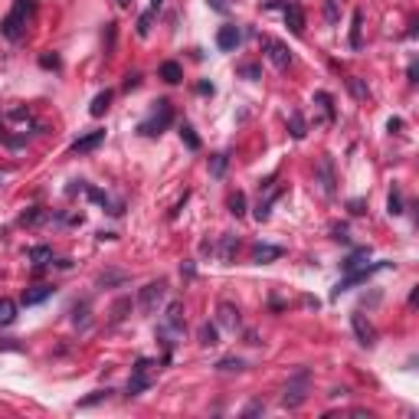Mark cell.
I'll return each instance as SVG.
<instances>
[{
    "label": "cell",
    "instance_id": "cell-1",
    "mask_svg": "<svg viewBox=\"0 0 419 419\" xmlns=\"http://www.w3.org/2000/svg\"><path fill=\"white\" fill-rule=\"evenodd\" d=\"M30 13H33V0H17L13 10L0 20V33L7 36V40H20V36L26 33V20H30Z\"/></svg>",
    "mask_w": 419,
    "mask_h": 419
},
{
    "label": "cell",
    "instance_id": "cell-2",
    "mask_svg": "<svg viewBox=\"0 0 419 419\" xmlns=\"http://www.w3.org/2000/svg\"><path fill=\"white\" fill-rule=\"evenodd\" d=\"M171 121H174L171 102H167V99H157L155 108H151V115H147V118L138 125V131H141L145 138H157L164 128H167V125H171Z\"/></svg>",
    "mask_w": 419,
    "mask_h": 419
},
{
    "label": "cell",
    "instance_id": "cell-3",
    "mask_svg": "<svg viewBox=\"0 0 419 419\" xmlns=\"http://www.w3.org/2000/svg\"><path fill=\"white\" fill-rule=\"evenodd\" d=\"M155 374H157V364L155 360H147V357H141L131 367V376H128V396H138V393H145L147 386L155 384Z\"/></svg>",
    "mask_w": 419,
    "mask_h": 419
},
{
    "label": "cell",
    "instance_id": "cell-4",
    "mask_svg": "<svg viewBox=\"0 0 419 419\" xmlns=\"http://www.w3.org/2000/svg\"><path fill=\"white\" fill-rule=\"evenodd\" d=\"M308 370H298V374L289 380V386H285V396H282V406H289V410H298L301 403L308 400Z\"/></svg>",
    "mask_w": 419,
    "mask_h": 419
},
{
    "label": "cell",
    "instance_id": "cell-5",
    "mask_svg": "<svg viewBox=\"0 0 419 419\" xmlns=\"http://www.w3.org/2000/svg\"><path fill=\"white\" fill-rule=\"evenodd\" d=\"M164 295H167V285H164V282H151V285H145V289L138 291V308L145 311V315H155V311L161 308Z\"/></svg>",
    "mask_w": 419,
    "mask_h": 419
},
{
    "label": "cell",
    "instance_id": "cell-6",
    "mask_svg": "<svg viewBox=\"0 0 419 419\" xmlns=\"http://www.w3.org/2000/svg\"><path fill=\"white\" fill-rule=\"evenodd\" d=\"M262 50H265V56H269V62H272L275 69H285L291 62L289 46L279 43V40H272V36H265V40H262Z\"/></svg>",
    "mask_w": 419,
    "mask_h": 419
},
{
    "label": "cell",
    "instance_id": "cell-7",
    "mask_svg": "<svg viewBox=\"0 0 419 419\" xmlns=\"http://www.w3.org/2000/svg\"><path fill=\"white\" fill-rule=\"evenodd\" d=\"M240 40H242L240 26H220V33H216V46H220V50H236Z\"/></svg>",
    "mask_w": 419,
    "mask_h": 419
},
{
    "label": "cell",
    "instance_id": "cell-8",
    "mask_svg": "<svg viewBox=\"0 0 419 419\" xmlns=\"http://www.w3.org/2000/svg\"><path fill=\"white\" fill-rule=\"evenodd\" d=\"M351 325H354V331H357L360 344H364V347H374L376 334H374V328H370L367 321H364V315H351Z\"/></svg>",
    "mask_w": 419,
    "mask_h": 419
},
{
    "label": "cell",
    "instance_id": "cell-9",
    "mask_svg": "<svg viewBox=\"0 0 419 419\" xmlns=\"http://www.w3.org/2000/svg\"><path fill=\"white\" fill-rule=\"evenodd\" d=\"M105 141V131H89L86 138H79L76 145H72V155H86V151H92V147H99Z\"/></svg>",
    "mask_w": 419,
    "mask_h": 419
},
{
    "label": "cell",
    "instance_id": "cell-10",
    "mask_svg": "<svg viewBox=\"0 0 419 419\" xmlns=\"http://www.w3.org/2000/svg\"><path fill=\"white\" fill-rule=\"evenodd\" d=\"M285 23H289L291 33H305V13H301V7L285 4Z\"/></svg>",
    "mask_w": 419,
    "mask_h": 419
},
{
    "label": "cell",
    "instance_id": "cell-11",
    "mask_svg": "<svg viewBox=\"0 0 419 419\" xmlns=\"http://www.w3.org/2000/svg\"><path fill=\"white\" fill-rule=\"evenodd\" d=\"M52 295L50 285H33V289L23 291V305H40V301H46Z\"/></svg>",
    "mask_w": 419,
    "mask_h": 419
},
{
    "label": "cell",
    "instance_id": "cell-12",
    "mask_svg": "<svg viewBox=\"0 0 419 419\" xmlns=\"http://www.w3.org/2000/svg\"><path fill=\"white\" fill-rule=\"evenodd\" d=\"M282 256V249L279 246H256L252 249V262L256 265H265V262H272V259Z\"/></svg>",
    "mask_w": 419,
    "mask_h": 419
},
{
    "label": "cell",
    "instance_id": "cell-13",
    "mask_svg": "<svg viewBox=\"0 0 419 419\" xmlns=\"http://www.w3.org/2000/svg\"><path fill=\"white\" fill-rule=\"evenodd\" d=\"M17 321V301L0 298V325H13Z\"/></svg>",
    "mask_w": 419,
    "mask_h": 419
},
{
    "label": "cell",
    "instance_id": "cell-14",
    "mask_svg": "<svg viewBox=\"0 0 419 419\" xmlns=\"http://www.w3.org/2000/svg\"><path fill=\"white\" fill-rule=\"evenodd\" d=\"M108 105H111V92H99L92 99V105H89V111H92L95 118H102L105 111H108Z\"/></svg>",
    "mask_w": 419,
    "mask_h": 419
},
{
    "label": "cell",
    "instance_id": "cell-15",
    "mask_svg": "<svg viewBox=\"0 0 419 419\" xmlns=\"http://www.w3.org/2000/svg\"><path fill=\"white\" fill-rule=\"evenodd\" d=\"M161 79H164V82H171V86H177L180 79H184V69H180L177 62H164V66H161Z\"/></svg>",
    "mask_w": 419,
    "mask_h": 419
},
{
    "label": "cell",
    "instance_id": "cell-16",
    "mask_svg": "<svg viewBox=\"0 0 419 419\" xmlns=\"http://www.w3.org/2000/svg\"><path fill=\"white\" fill-rule=\"evenodd\" d=\"M321 190H325L328 197L334 194V174H331V161H328V157L321 161Z\"/></svg>",
    "mask_w": 419,
    "mask_h": 419
},
{
    "label": "cell",
    "instance_id": "cell-17",
    "mask_svg": "<svg viewBox=\"0 0 419 419\" xmlns=\"http://www.w3.org/2000/svg\"><path fill=\"white\" fill-rule=\"evenodd\" d=\"M315 105L325 111V118H328V121L334 118V99H331L328 92H318V95H315Z\"/></svg>",
    "mask_w": 419,
    "mask_h": 419
},
{
    "label": "cell",
    "instance_id": "cell-18",
    "mask_svg": "<svg viewBox=\"0 0 419 419\" xmlns=\"http://www.w3.org/2000/svg\"><path fill=\"white\" fill-rule=\"evenodd\" d=\"M364 259H367V249H357V252L344 262V269H347V272H357V269H364Z\"/></svg>",
    "mask_w": 419,
    "mask_h": 419
},
{
    "label": "cell",
    "instance_id": "cell-19",
    "mask_svg": "<svg viewBox=\"0 0 419 419\" xmlns=\"http://www.w3.org/2000/svg\"><path fill=\"white\" fill-rule=\"evenodd\" d=\"M30 259H33L36 265H46V262H52V252L46 246H33L30 249Z\"/></svg>",
    "mask_w": 419,
    "mask_h": 419
},
{
    "label": "cell",
    "instance_id": "cell-20",
    "mask_svg": "<svg viewBox=\"0 0 419 419\" xmlns=\"http://www.w3.org/2000/svg\"><path fill=\"white\" fill-rule=\"evenodd\" d=\"M220 325L236 328V325H240V315H236V311H233L230 305H223V308H220Z\"/></svg>",
    "mask_w": 419,
    "mask_h": 419
},
{
    "label": "cell",
    "instance_id": "cell-21",
    "mask_svg": "<svg viewBox=\"0 0 419 419\" xmlns=\"http://www.w3.org/2000/svg\"><path fill=\"white\" fill-rule=\"evenodd\" d=\"M180 138L187 141V147H190V151H200V138H197V131L190 128V125H184V128H180Z\"/></svg>",
    "mask_w": 419,
    "mask_h": 419
},
{
    "label": "cell",
    "instance_id": "cell-22",
    "mask_svg": "<svg viewBox=\"0 0 419 419\" xmlns=\"http://www.w3.org/2000/svg\"><path fill=\"white\" fill-rule=\"evenodd\" d=\"M230 213L233 216H246V197H242V194H233L230 197Z\"/></svg>",
    "mask_w": 419,
    "mask_h": 419
},
{
    "label": "cell",
    "instance_id": "cell-23",
    "mask_svg": "<svg viewBox=\"0 0 419 419\" xmlns=\"http://www.w3.org/2000/svg\"><path fill=\"white\" fill-rule=\"evenodd\" d=\"M151 20H155V10H147V13H141V17H138V33H141V36L151 33Z\"/></svg>",
    "mask_w": 419,
    "mask_h": 419
},
{
    "label": "cell",
    "instance_id": "cell-24",
    "mask_svg": "<svg viewBox=\"0 0 419 419\" xmlns=\"http://www.w3.org/2000/svg\"><path fill=\"white\" fill-rule=\"evenodd\" d=\"M386 206H390V213H393V216L403 213V197H400V190H390V200H386Z\"/></svg>",
    "mask_w": 419,
    "mask_h": 419
},
{
    "label": "cell",
    "instance_id": "cell-25",
    "mask_svg": "<svg viewBox=\"0 0 419 419\" xmlns=\"http://www.w3.org/2000/svg\"><path fill=\"white\" fill-rule=\"evenodd\" d=\"M291 135H295V138H305V118H301L298 111H291Z\"/></svg>",
    "mask_w": 419,
    "mask_h": 419
},
{
    "label": "cell",
    "instance_id": "cell-26",
    "mask_svg": "<svg viewBox=\"0 0 419 419\" xmlns=\"http://www.w3.org/2000/svg\"><path fill=\"white\" fill-rule=\"evenodd\" d=\"M200 344H206V347H213V344H216V328L203 325V331H200Z\"/></svg>",
    "mask_w": 419,
    "mask_h": 419
},
{
    "label": "cell",
    "instance_id": "cell-27",
    "mask_svg": "<svg viewBox=\"0 0 419 419\" xmlns=\"http://www.w3.org/2000/svg\"><path fill=\"white\" fill-rule=\"evenodd\" d=\"M360 23H364V17H360V13H354V30H351V46H354V50L360 46Z\"/></svg>",
    "mask_w": 419,
    "mask_h": 419
},
{
    "label": "cell",
    "instance_id": "cell-28",
    "mask_svg": "<svg viewBox=\"0 0 419 419\" xmlns=\"http://www.w3.org/2000/svg\"><path fill=\"white\" fill-rule=\"evenodd\" d=\"M216 367H220L223 374H230V370H242V360H220Z\"/></svg>",
    "mask_w": 419,
    "mask_h": 419
},
{
    "label": "cell",
    "instance_id": "cell-29",
    "mask_svg": "<svg viewBox=\"0 0 419 419\" xmlns=\"http://www.w3.org/2000/svg\"><path fill=\"white\" fill-rule=\"evenodd\" d=\"M223 171H226V157H223V155H216V157H213V174L220 177Z\"/></svg>",
    "mask_w": 419,
    "mask_h": 419
},
{
    "label": "cell",
    "instance_id": "cell-30",
    "mask_svg": "<svg viewBox=\"0 0 419 419\" xmlns=\"http://www.w3.org/2000/svg\"><path fill=\"white\" fill-rule=\"evenodd\" d=\"M105 393H108V390H99V393H95V396H89V400H82V403H79V406H92V403H99Z\"/></svg>",
    "mask_w": 419,
    "mask_h": 419
},
{
    "label": "cell",
    "instance_id": "cell-31",
    "mask_svg": "<svg viewBox=\"0 0 419 419\" xmlns=\"http://www.w3.org/2000/svg\"><path fill=\"white\" fill-rule=\"evenodd\" d=\"M351 89H354V95H357V99H364V95H367V89L360 86L357 79H351Z\"/></svg>",
    "mask_w": 419,
    "mask_h": 419
},
{
    "label": "cell",
    "instance_id": "cell-32",
    "mask_svg": "<svg viewBox=\"0 0 419 419\" xmlns=\"http://www.w3.org/2000/svg\"><path fill=\"white\" fill-rule=\"evenodd\" d=\"M40 62H43V66H46V69H50V66H52V69L60 66V60H56V56H43V60H40Z\"/></svg>",
    "mask_w": 419,
    "mask_h": 419
},
{
    "label": "cell",
    "instance_id": "cell-33",
    "mask_svg": "<svg viewBox=\"0 0 419 419\" xmlns=\"http://www.w3.org/2000/svg\"><path fill=\"white\" fill-rule=\"evenodd\" d=\"M252 413H262V403H249V406H246V416H252Z\"/></svg>",
    "mask_w": 419,
    "mask_h": 419
},
{
    "label": "cell",
    "instance_id": "cell-34",
    "mask_svg": "<svg viewBox=\"0 0 419 419\" xmlns=\"http://www.w3.org/2000/svg\"><path fill=\"white\" fill-rule=\"evenodd\" d=\"M210 7L220 10V13H223V10H226V0H210Z\"/></svg>",
    "mask_w": 419,
    "mask_h": 419
},
{
    "label": "cell",
    "instance_id": "cell-35",
    "mask_svg": "<svg viewBox=\"0 0 419 419\" xmlns=\"http://www.w3.org/2000/svg\"><path fill=\"white\" fill-rule=\"evenodd\" d=\"M351 213H364V203H360V200H351Z\"/></svg>",
    "mask_w": 419,
    "mask_h": 419
},
{
    "label": "cell",
    "instance_id": "cell-36",
    "mask_svg": "<svg viewBox=\"0 0 419 419\" xmlns=\"http://www.w3.org/2000/svg\"><path fill=\"white\" fill-rule=\"evenodd\" d=\"M161 4H164V0H151V10H157V7H161Z\"/></svg>",
    "mask_w": 419,
    "mask_h": 419
},
{
    "label": "cell",
    "instance_id": "cell-37",
    "mask_svg": "<svg viewBox=\"0 0 419 419\" xmlns=\"http://www.w3.org/2000/svg\"><path fill=\"white\" fill-rule=\"evenodd\" d=\"M115 4H118V7H128V4H131V0H115Z\"/></svg>",
    "mask_w": 419,
    "mask_h": 419
}]
</instances>
